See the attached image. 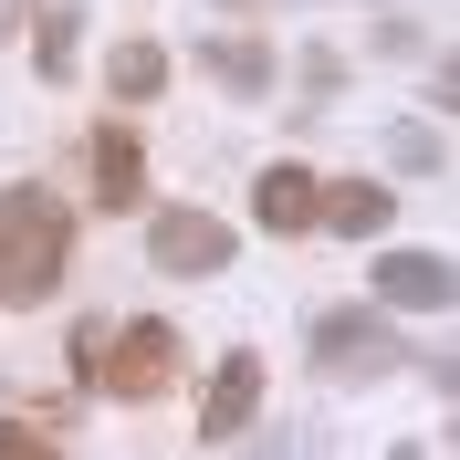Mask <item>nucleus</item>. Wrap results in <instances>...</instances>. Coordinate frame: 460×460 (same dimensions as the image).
Instances as JSON below:
<instances>
[{"label":"nucleus","mask_w":460,"mask_h":460,"mask_svg":"<svg viewBox=\"0 0 460 460\" xmlns=\"http://www.w3.org/2000/svg\"><path fill=\"white\" fill-rule=\"evenodd\" d=\"M63 261H74V209L42 178H11L0 189V304H53Z\"/></svg>","instance_id":"obj_1"},{"label":"nucleus","mask_w":460,"mask_h":460,"mask_svg":"<svg viewBox=\"0 0 460 460\" xmlns=\"http://www.w3.org/2000/svg\"><path fill=\"white\" fill-rule=\"evenodd\" d=\"M74 367H84L105 398L146 408V398H168V387H178V335H168L157 314H146V324H84V335H74Z\"/></svg>","instance_id":"obj_2"},{"label":"nucleus","mask_w":460,"mask_h":460,"mask_svg":"<svg viewBox=\"0 0 460 460\" xmlns=\"http://www.w3.org/2000/svg\"><path fill=\"white\" fill-rule=\"evenodd\" d=\"M398 367V335H387V304H335V314H314V376H335V387H356V376H387Z\"/></svg>","instance_id":"obj_3"},{"label":"nucleus","mask_w":460,"mask_h":460,"mask_svg":"<svg viewBox=\"0 0 460 460\" xmlns=\"http://www.w3.org/2000/svg\"><path fill=\"white\" fill-rule=\"evenodd\" d=\"M146 261H157V272H178V283H199V272H220L230 261V220L220 209H157V220H146Z\"/></svg>","instance_id":"obj_4"},{"label":"nucleus","mask_w":460,"mask_h":460,"mask_svg":"<svg viewBox=\"0 0 460 460\" xmlns=\"http://www.w3.org/2000/svg\"><path fill=\"white\" fill-rule=\"evenodd\" d=\"M376 304H387V314H450L460 304L450 252H387L376 261Z\"/></svg>","instance_id":"obj_5"},{"label":"nucleus","mask_w":460,"mask_h":460,"mask_svg":"<svg viewBox=\"0 0 460 460\" xmlns=\"http://www.w3.org/2000/svg\"><path fill=\"white\" fill-rule=\"evenodd\" d=\"M84 178H94V209H137L146 199V146H137L126 115H105V126L84 137Z\"/></svg>","instance_id":"obj_6"},{"label":"nucleus","mask_w":460,"mask_h":460,"mask_svg":"<svg viewBox=\"0 0 460 460\" xmlns=\"http://www.w3.org/2000/svg\"><path fill=\"white\" fill-rule=\"evenodd\" d=\"M314 199H324V178H314V168H293V157L252 178V220H261V230H283V241H304V230H314Z\"/></svg>","instance_id":"obj_7"},{"label":"nucleus","mask_w":460,"mask_h":460,"mask_svg":"<svg viewBox=\"0 0 460 460\" xmlns=\"http://www.w3.org/2000/svg\"><path fill=\"white\" fill-rule=\"evenodd\" d=\"M252 408H261V356H230L220 376H209V398H199V439L220 450V439L252 429Z\"/></svg>","instance_id":"obj_8"},{"label":"nucleus","mask_w":460,"mask_h":460,"mask_svg":"<svg viewBox=\"0 0 460 460\" xmlns=\"http://www.w3.org/2000/svg\"><path fill=\"white\" fill-rule=\"evenodd\" d=\"M199 63H209V84H230L241 105H261V94H272V42H261V31H209Z\"/></svg>","instance_id":"obj_9"},{"label":"nucleus","mask_w":460,"mask_h":460,"mask_svg":"<svg viewBox=\"0 0 460 460\" xmlns=\"http://www.w3.org/2000/svg\"><path fill=\"white\" fill-rule=\"evenodd\" d=\"M105 94H115V105L168 94V42H146V31H137V42H115V53H105Z\"/></svg>","instance_id":"obj_10"},{"label":"nucleus","mask_w":460,"mask_h":460,"mask_svg":"<svg viewBox=\"0 0 460 460\" xmlns=\"http://www.w3.org/2000/svg\"><path fill=\"white\" fill-rule=\"evenodd\" d=\"M314 220L345 230V241H367V230L387 220V189H376V178H345V189H324V199H314Z\"/></svg>","instance_id":"obj_11"},{"label":"nucleus","mask_w":460,"mask_h":460,"mask_svg":"<svg viewBox=\"0 0 460 460\" xmlns=\"http://www.w3.org/2000/svg\"><path fill=\"white\" fill-rule=\"evenodd\" d=\"M74 42H84V31H74V11L31 22V63H42V74H63V63H74Z\"/></svg>","instance_id":"obj_12"},{"label":"nucleus","mask_w":460,"mask_h":460,"mask_svg":"<svg viewBox=\"0 0 460 460\" xmlns=\"http://www.w3.org/2000/svg\"><path fill=\"white\" fill-rule=\"evenodd\" d=\"M42 450H53L42 419H0V460H42Z\"/></svg>","instance_id":"obj_13"},{"label":"nucleus","mask_w":460,"mask_h":460,"mask_svg":"<svg viewBox=\"0 0 460 460\" xmlns=\"http://www.w3.org/2000/svg\"><path fill=\"white\" fill-rule=\"evenodd\" d=\"M398 168H439V137H429V126H398Z\"/></svg>","instance_id":"obj_14"},{"label":"nucleus","mask_w":460,"mask_h":460,"mask_svg":"<svg viewBox=\"0 0 460 460\" xmlns=\"http://www.w3.org/2000/svg\"><path fill=\"white\" fill-rule=\"evenodd\" d=\"M0 31H31V0H0Z\"/></svg>","instance_id":"obj_15"},{"label":"nucleus","mask_w":460,"mask_h":460,"mask_svg":"<svg viewBox=\"0 0 460 460\" xmlns=\"http://www.w3.org/2000/svg\"><path fill=\"white\" fill-rule=\"evenodd\" d=\"M230 11H272V0H230Z\"/></svg>","instance_id":"obj_16"}]
</instances>
